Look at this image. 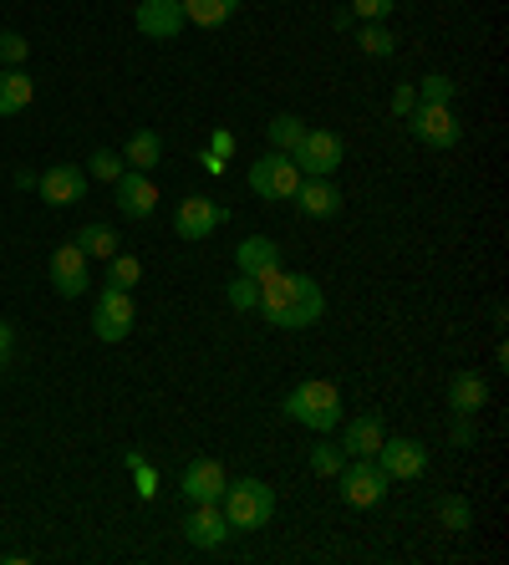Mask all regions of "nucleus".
I'll return each mask as SVG.
<instances>
[{
  "label": "nucleus",
  "mask_w": 509,
  "mask_h": 565,
  "mask_svg": "<svg viewBox=\"0 0 509 565\" xmlns=\"http://www.w3.org/2000/svg\"><path fill=\"white\" fill-rule=\"evenodd\" d=\"M357 46H362L367 56H392V52H397V36H392L382 21H367V26L357 31Z\"/></svg>",
  "instance_id": "cd10ccee"
},
{
  "label": "nucleus",
  "mask_w": 509,
  "mask_h": 565,
  "mask_svg": "<svg viewBox=\"0 0 509 565\" xmlns=\"http://www.w3.org/2000/svg\"><path fill=\"white\" fill-rule=\"evenodd\" d=\"M250 189L261 199H296V189H300V169L290 163V153H265V158H255L250 163Z\"/></svg>",
  "instance_id": "0eeeda50"
},
{
  "label": "nucleus",
  "mask_w": 509,
  "mask_h": 565,
  "mask_svg": "<svg viewBox=\"0 0 509 565\" xmlns=\"http://www.w3.org/2000/svg\"><path fill=\"white\" fill-rule=\"evenodd\" d=\"M31 103H36V82L21 66H6L0 72V118H21Z\"/></svg>",
  "instance_id": "a211bd4d"
},
{
  "label": "nucleus",
  "mask_w": 509,
  "mask_h": 565,
  "mask_svg": "<svg viewBox=\"0 0 509 565\" xmlns=\"http://www.w3.org/2000/svg\"><path fill=\"white\" fill-rule=\"evenodd\" d=\"M265 138H271L275 153H290V148L306 138V122H300L296 113H275V118L265 122Z\"/></svg>",
  "instance_id": "393cba45"
},
{
  "label": "nucleus",
  "mask_w": 509,
  "mask_h": 565,
  "mask_svg": "<svg viewBox=\"0 0 509 565\" xmlns=\"http://www.w3.org/2000/svg\"><path fill=\"white\" fill-rule=\"evenodd\" d=\"M392 118H407V113H413V107H418V87H397V93H392Z\"/></svg>",
  "instance_id": "c9c22d12"
},
{
  "label": "nucleus",
  "mask_w": 509,
  "mask_h": 565,
  "mask_svg": "<svg viewBox=\"0 0 509 565\" xmlns=\"http://www.w3.org/2000/svg\"><path fill=\"white\" fill-rule=\"evenodd\" d=\"M341 463H347V454H341V444H316L311 448V469L321 473V479H337Z\"/></svg>",
  "instance_id": "7c9ffc66"
},
{
  "label": "nucleus",
  "mask_w": 509,
  "mask_h": 565,
  "mask_svg": "<svg viewBox=\"0 0 509 565\" xmlns=\"http://www.w3.org/2000/svg\"><path fill=\"white\" fill-rule=\"evenodd\" d=\"M433 514H438V525L454 530V535H469L474 530V510H469V500H458V494H444V500L433 504Z\"/></svg>",
  "instance_id": "a878e982"
},
{
  "label": "nucleus",
  "mask_w": 509,
  "mask_h": 565,
  "mask_svg": "<svg viewBox=\"0 0 509 565\" xmlns=\"http://www.w3.org/2000/svg\"><path fill=\"white\" fill-rule=\"evenodd\" d=\"M77 245H82V255H87V260H113L123 239H118V230H113V224H82Z\"/></svg>",
  "instance_id": "5701e85b"
},
{
  "label": "nucleus",
  "mask_w": 509,
  "mask_h": 565,
  "mask_svg": "<svg viewBox=\"0 0 509 565\" xmlns=\"http://www.w3.org/2000/svg\"><path fill=\"white\" fill-rule=\"evenodd\" d=\"M341 484V504H352V510H372V504H382V494H388V473L378 469V459H347L337 473Z\"/></svg>",
  "instance_id": "39448f33"
},
{
  "label": "nucleus",
  "mask_w": 509,
  "mask_h": 565,
  "mask_svg": "<svg viewBox=\"0 0 509 565\" xmlns=\"http://www.w3.org/2000/svg\"><path fill=\"white\" fill-rule=\"evenodd\" d=\"M36 189H41V199H46V204H56V210H62V204H77V199L87 194V173H82L77 163H56V169H46L36 179Z\"/></svg>",
  "instance_id": "dca6fc26"
},
{
  "label": "nucleus",
  "mask_w": 509,
  "mask_h": 565,
  "mask_svg": "<svg viewBox=\"0 0 509 565\" xmlns=\"http://www.w3.org/2000/svg\"><path fill=\"white\" fill-rule=\"evenodd\" d=\"M382 423L378 418H352L347 423V434H341V454L347 459H378V448H382Z\"/></svg>",
  "instance_id": "aec40b11"
},
{
  "label": "nucleus",
  "mask_w": 509,
  "mask_h": 565,
  "mask_svg": "<svg viewBox=\"0 0 509 565\" xmlns=\"http://www.w3.org/2000/svg\"><path fill=\"white\" fill-rule=\"evenodd\" d=\"M224 484H230V473H224V463H220V459H194L189 469H183V479H179V489L189 494V504H210V500H220Z\"/></svg>",
  "instance_id": "4468645a"
},
{
  "label": "nucleus",
  "mask_w": 509,
  "mask_h": 565,
  "mask_svg": "<svg viewBox=\"0 0 509 565\" xmlns=\"http://www.w3.org/2000/svg\"><path fill=\"white\" fill-rule=\"evenodd\" d=\"M158 158H163V138H158L153 128L132 132V138H128V153H123V163H128V169H138V173H153Z\"/></svg>",
  "instance_id": "4be33fe9"
},
{
  "label": "nucleus",
  "mask_w": 509,
  "mask_h": 565,
  "mask_svg": "<svg viewBox=\"0 0 509 565\" xmlns=\"http://www.w3.org/2000/svg\"><path fill=\"white\" fill-rule=\"evenodd\" d=\"M454 77H444V72H428V77L418 82V103H454Z\"/></svg>",
  "instance_id": "2f4dec72"
},
{
  "label": "nucleus",
  "mask_w": 509,
  "mask_h": 565,
  "mask_svg": "<svg viewBox=\"0 0 509 565\" xmlns=\"http://www.w3.org/2000/svg\"><path fill=\"white\" fill-rule=\"evenodd\" d=\"M138 280H144V260H138V255L118 250L113 260H107V286L113 290H132Z\"/></svg>",
  "instance_id": "bb28decb"
},
{
  "label": "nucleus",
  "mask_w": 509,
  "mask_h": 565,
  "mask_svg": "<svg viewBox=\"0 0 509 565\" xmlns=\"http://www.w3.org/2000/svg\"><path fill=\"white\" fill-rule=\"evenodd\" d=\"M230 148H235V132H214V158H224Z\"/></svg>",
  "instance_id": "58836bf2"
},
{
  "label": "nucleus",
  "mask_w": 509,
  "mask_h": 565,
  "mask_svg": "<svg viewBox=\"0 0 509 565\" xmlns=\"http://www.w3.org/2000/svg\"><path fill=\"white\" fill-rule=\"evenodd\" d=\"M132 321H138V306H132L128 290L107 286L103 296H97V306H92V337H97V342H123L132 331Z\"/></svg>",
  "instance_id": "423d86ee"
},
{
  "label": "nucleus",
  "mask_w": 509,
  "mask_h": 565,
  "mask_svg": "<svg viewBox=\"0 0 509 565\" xmlns=\"http://www.w3.org/2000/svg\"><path fill=\"white\" fill-rule=\"evenodd\" d=\"M469 444H474V423L458 418V423H454V448H469Z\"/></svg>",
  "instance_id": "4c0bfd02"
},
{
  "label": "nucleus",
  "mask_w": 509,
  "mask_h": 565,
  "mask_svg": "<svg viewBox=\"0 0 509 565\" xmlns=\"http://www.w3.org/2000/svg\"><path fill=\"white\" fill-rule=\"evenodd\" d=\"M261 306L255 311L280 331H300V327H316L327 316V290L316 286V276H296V270H265L261 280Z\"/></svg>",
  "instance_id": "f257e3e1"
},
{
  "label": "nucleus",
  "mask_w": 509,
  "mask_h": 565,
  "mask_svg": "<svg viewBox=\"0 0 509 565\" xmlns=\"http://www.w3.org/2000/svg\"><path fill=\"white\" fill-rule=\"evenodd\" d=\"M403 122L413 128V138H418V143H428V148H454V143H458V132H464L448 103H418Z\"/></svg>",
  "instance_id": "6e6552de"
},
{
  "label": "nucleus",
  "mask_w": 509,
  "mask_h": 565,
  "mask_svg": "<svg viewBox=\"0 0 509 565\" xmlns=\"http://www.w3.org/2000/svg\"><path fill=\"white\" fill-rule=\"evenodd\" d=\"M341 158H347V148L327 128H306V138L290 148V163L300 169V179H331L341 169Z\"/></svg>",
  "instance_id": "20e7f679"
},
{
  "label": "nucleus",
  "mask_w": 509,
  "mask_h": 565,
  "mask_svg": "<svg viewBox=\"0 0 509 565\" xmlns=\"http://www.w3.org/2000/svg\"><path fill=\"white\" fill-rule=\"evenodd\" d=\"M378 469L388 473V479H418V473L428 469V448H423L418 438H382Z\"/></svg>",
  "instance_id": "9d476101"
},
{
  "label": "nucleus",
  "mask_w": 509,
  "mask_h": 565,
  "mask_svg": "<svg viewBox=\"0 0 509 565\" xmlns=\"http://www.w3.org/2000/svg\"><path fill=\"white\" fill-rule=\"evenodd\" d=\"M220 510L230 530H265L275 520V489L265 479H235V484H224Z\"/></svg>",
  "instance_id": "7ed1b4c3"
},
{
  "label": "nucleus",
  "mask_w": 509,
  "mask_h": 565,
  "mask_svg": "<svg viewBox=\"0 0 509 565\" xmlns=\"http://www.w3.org/2000/svg\"><path fill=\"white\" fill-rule=\"evenodd\" d=\"M286 408L290 423H300V428H311V434H331L341 423V393L331 387V382L311 377V382H300V387H290V397L280 403Z\"/></svg>",
  "instance_id": "f03ea898"
},
{
  "label": "nucleus",
  "mask_w": 509,
  "mask_h": 565,
  "mask_svg": "<svg viewBox=\"0 0 509 565\" xmlns=\"http://www.w3.org/2000/svg\"><path fill=\"white\" fill-rule=\"evenodd\" d=\"M132 479H138V500H153L158 494V469H148V459L132 469Z\"/></svg>",
  "instance_id": "f704fd0d"
},
{
  "label": "nucleus",
  "mask_w": 509,
  "mask_h": 565,
  "mask_svg": "<svg viewBox=\"0 0 509 565\" xmlns=\"http://www.w3.org/2000/svg\"><path fill=\"white\" fill-rule=\"evenodd\" d=\"M179 6L183 21H194V26H224L240 11V0H179Z\"/></svg>",
  "instance_id": "b1692460"
},
{
  "label": "nucleus",
  "mask_w": 509,
  "mask_h": 565,
  "mask_svg": "<svg viewBox=\"0 0 509 565\" xmlns=\"http://www.w3.org/2000/svg\"><path fill=\"white\" fill-rule=\"evenodd\" d=\"M484 403H489V382H484L479 372H458V377L448 382V408H454V418H474Z\"/></svg>",
  "instance_id": "6ab92c4d"
},
{
  "label": "nucleus",
  "mask_w": 509,
  "mask_h": 565,
  "mask_svg": "<svg viewBox=\"0 0 509 565\" xmlns=\"http://www.w3.org/2000/svg\"><path fill=\"white\" fill-rule=\"evenodd\" d=\"M123 169H128V163H123L113 148H97V153L87 158V179H103V184H118Z\"/></svg>",
  "instance_id": "c85d7f7f"
},
{
  "label": "nucleus",
  "mask_w": 509,
  "mask_h": 565,
  "mask_svg": "<svg viewBox=\"0 0 509 565\" xmlns=\"http://www.w3.org/2000/svg\"><path fill=\"white\" fill-rule=\"evenodd\" d=\"M183 535H189V545H199V551H220L224 540H230V520H224L220 500L194 504V514L183 520Z\"/></svg>",
  "instance_id": "f8f14e48"
},
{
  "label": "nucleus",
  "mask_w": 509,
  "mask_h": 565,
  "mask_svg": "<svg viewBox=\"0 0 509 565\" xmlns=\"http://www.w3.org/2000/svg\"><path fill=\"white\" fill-rule=\"evenodd\" d=\"M11 352H15V327L11 321H0V367L11 362Z\"/></svg>",
  "instance_id": "e433bc0d"
},
{
  "label": "nucleus",
  "mask_w": 509,
  "mask_h": 565,
  "mask_svg": "<svg viewBox=\"0 0 509 565\" xmlns=\"http://www.w3.org/2000/svg\"><path fill=\"white\" fill-rule=\"evenodd\" d=\"M138 31H144L148 41H173L189 21H183V6L179 0H138Z\"/></svg>",
  "instance_id": "9b49d317"
},
{
  "label": "nucleus",
  "mask_w": 509,
  "mask_h": 565,
  "mask_svg": "<svg viewBox=\"0 0 509 565\" xmlns=\"http://www.w3.org/2000/svg\"><path fill=\"white\" fill-rule=\"evenodd\" d=\"M15 189H36V173H31V169H15Z\"/></svg>",
  "instance_id": "ea45409f"
},
{
  "label": "nucleus",
  "mask_w": 509,
  "mask_h": 565,
  "mask_svg": "<svg viewBox=\"0 0 509 565\" xmlns=\"http://www.w3.org/2000/svg\"><path fill=\"white\" fill-rule=\"evenodd\" d=\"M224 301L235 306V311H255V306H261V286H255V276L230 280V286H224Z\"/></svg>",
  "instance_id": "c756f323"
},
{
  "label": "nucleus",
  "mask_w": 509,
  "mask_h": 565,
  "mask_svg": "<svg viewBox=\"0 0 509 565\" xmlns=\"http://www.w3.org/2000/svg\"><path fill=\"white\" fill-rule=\"evenodd\" d=\"M240 276H255L261 280L265 270H275V265H280V245H275L271 235H250L245 245H240Z\"/></svg>",
  "instance_id": "412c9836"
},
{
  "label": "nucleus",
  "mask_w": 509,
  "mask_h": 565,
  "mask_svg": "<svg viewBox=\"0 0 509 565\" xmlns=\"http://www.w3.org/2000/svg\"><path fill=\"white\" fill-rule=\"evenodd\" d=\"M224 224V210L214 204V199H204V194H189L173 210V235L179 239H189V245H199V239H210L214 230Z\"/></svg>",
  "instance_id": "1a4fd4ad"
},
{
  "label": "nucleus",
  "mask_w": 509,
  "mask_h": 565,
  "mask_svg": "<svg viewBox=\"0 0 509 565\" xmlns=\"http://www.w3.org/2000/svg\"><path fill=\"white\" fill-rule=\"evenodd\" d=\"M392 11H397V0H352L357 21H388Z\"/></svg>",
  "instance_id": "72a5a7b5"
},
{
  "label": "nucleus",
  "mask_w": 509,
  "mask_h": 565,
  "mask_svg": "<svg viewBox=\"0 0 509 565\" xmlns=\"http://www.w3.org/2000/svg\"><path fill=\"white\" fill-rule=\"evenodd\" d=\"M26 52H31V41L21 36V31H0V62L6 66H21L26 62Z\"/></svg>",
  "instance_id": "473e14b6"
},
{
  "label": "nucleus",
  "mask_w": 509,
  "mask_h": 565,
  "mask_svg": "<svg viewBox=\"0 0 509 565\" xmlns=\"http://www.w3.org/2000/svg\"><path fill=\"white\" fill-rule=\"evenodd\" d=\"M52 290L56 296H82L87 290V255H82V245L72 239V245H62V250L52 255Z\"/></svg>",
  "instance_id": "2eb2a0df"
},
{
  "label": "nucleus",
  "mask_w": 509,
  "mask_h": 565,
  "mask_svg": "<svg viewBox=\"0 0 509 565\" xmlns=\"http://www.w3.org/2000/svg\"><path fill=\"white\" fill-rule=\"evenodd\" d=\"M296 204H300L306 220H337L341 214V189L331 184V179H300Z\"/></svg>",
  "instance_id": "f3484780"
},
{
  "label": "nucleus",
  "mask_w": 509,
  "mask_h": 565,
  "mask_svg": "<svg viewBox=\"0 0 509 565\" xmlns=\"http://www.w3.org/2000/svg\"><path fill=\"white\" fill-rule=\"evenodd\" d=\"M118 210L128 214V220H148V214L158 210V184H153V173H138V169H123L118 184Z\"/></svg>",
  "instance_id": "ddd939ff"
}]
</instances>
